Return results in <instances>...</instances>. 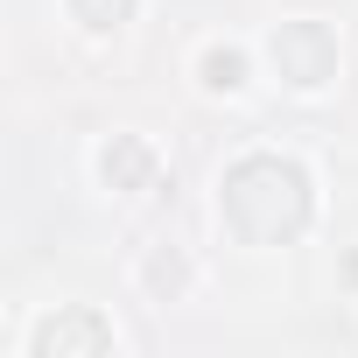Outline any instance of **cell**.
I'll return each instance as SVG.
<instances>
[{
	"mask_svg": "<svg viewBox=\"0 0 358 358\" xmlns=\"http://www.w3.org/2000/svg\"><path fill=\"white\" fill-rule=\"evenodd\" d=\"M113 169H120V176H141L148 155H141V148H120V155H106V176H113Z\"/></svg>",
	"mask_w": 358,
	"mask_h": 358,
	"instance_id": "cell-2",
	"label": "cell"
},
{
	"mask_svg": "<svg viewBox=\"0 0 358 358\" xmlns=\"http://www.w3.org/2000/svg\"><path fill=\"white\" fill-rule=\"evenodd\" d=\"M204 71H211V85H225V92L239 85V57H232V50H218V57H211Z\"/></svg>",
	"mask_w": 358,
	"mask_h": 358,
	"instance_id": "cell-1",
	"label": "cell"
}]
</instances>
